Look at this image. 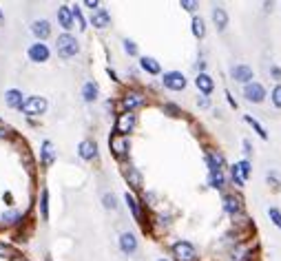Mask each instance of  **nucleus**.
Listing matches in <instances>:
<instances>
[{
	"mask_svg": "<svg viewBox=\"0 0 281 261\" xmlns=\"http://www.w3.org/2000/svg\"><path fill=\"white\" fill-rule=\"evenodd\" d=\"M56 49H58V56L60 58H73V56H78V53H80V44H78V40L73 38L71 33L58 35Z\"/></svg>",
	"mask_w": 281,
	"mask_h": 261,
	"instance_id": "1",
	"label": "nucleus"
},
{
	"mask_svg": "<svg viewBox=\"0 0 281 261\" xmlns=\"http://www.w3.org/2000/svg\"><path fill=\"white\" fill-rule=\"evenodd\" d=\"M109 148H111V153L115 155L117 159H124L126 155H129V148H131V142L126 135H120V133L113 131V135L109 137Z\"/></svg>",
	"mask_w": 281,
	"mask_h": 261,
	"instance_id": "2",
	"label": "nucleus"
},
{
	"mask_svg": "<svg viewBox=\"0 0 281 261\" xmlns=\"http://www.w3.org/2000/svg\"><path fill=\"white\" fill-rule=\"evenodd\" d=\"M170 250H173L175 261H195L197 259V250L191 241H175Z\"/></svg>",
	"mask_w": 281,
	"mask_h": 261,
	"instance_id": "3",
	"label": "nucleus"
},
{
	"mask_svg": "<svg viewBox=\"0 0 281 261\" xmlns=\"http://www.w3.org/2000/svg\"><path fill=\"white\" fill-rule=\"evenodd\" d=\"M144 104H146V95L140 91H126L124 97H122V109L126 113H133L135 109H142Z\"/></svg>",
	"mask_w": 281,
	"mask_h": 261,
	"instance_id": "4",
	"label": "nucleus"
},
{
	"mask_svg": "<svg viewBox=\"0 0 281 261\" xmlns=\"http://www.w3.org/2000/svg\"><path fill=\"white\" fill-rule=\"evenodd\" d=\"M162 84L170 91H184L186 88V75L182 71H169V73L162 75Z\"/></svg>",
	"mask_w": 281,
	"mask_h": 261,
	"instance_id": "5",
	"label": "nucleus"
},
{
	"mask_svg": "<svg viewBox=\"0 0 281 261\" xmlns=\"http://www.w3.org/2000/svg\"><path fill=\"white\" fill-rule=\"evenodd\" d=\"M135 124H138V115L122 111V113L117 115V119H115V133H120V135H126V137H129V133L135 128Z\"/></svg>",
	"mask_w": 281,
	"mask_h": 261,
	"instance_id": "6",
	"label": "nucleus"
},
{
	"mask_svg": "<svg viewBox=\"0 0 281 261\" xmlns=\"http://www.w3.org/2000/svg\"><path fill=\"white\" fill-rule=\"evenodd\" d=\"M20 111H23L25 115H31V117L33 115H42L47 111V100L45 97H40V95H31V97L25 100V106Z\"/></svg>",
	"mask_w": 281,
	"mask_h": 261,
	"instance_id": "7",
	"label": "nucleus"
},
{
	"mask_svg": "<svg viewBox=\"0 0 281 261\" xmlns=\"http://www.w3.org/2000/svg\"><path fill=\"white\" fill-rule=\"evenodd\" d=\"M27 56H29V60L31 62H47L49 60V56H51V51H49V47H47L45 42H36V44H31V47L27 49Z\"/></svg>",
	"mask_w": 281,
	"mask_h": 261,
	"instance_id": "8",
	"label": "nucleus"
},
{
	"mask_svg": "<svg viewBox=\"0 0 281 261\" xmlns=\"http://www.w3.org/2000/svg\"><path fill=\"white\" fill-rule=\"evenodd\" d=\"M244 97L248 102H253V104H259V102H263V97H266V88L259 82H250L244 87Z\"/></svg>",
	"mask_w": 281,
	"mask_h": 261,
	"instance_id": "9",
	"label": "nucleus"
},
{
	"mask_svg": "<svg viewBox=\"0 0 281 261\" xmlns=\"http://www.w3.org/2000/svg\"><path fill=\"white\" fill-rule=\"evenodd\" d=\"M78 155H80L84 162H93L98 157V144L93 140H82L80 146H78Z\"/></svg>",
	"mask_w": 281,
	"mask_h": 261,
	"instance_id": "10",
	"label": "nucleus"
},
{
	"mask_svg": "<svg viewBox=\"0 0 281 261\" xmlns=\"http://www.w3.org/2000/svg\"><path fill=\"white\" fill-rule=\"evenodd\" d=\"M230 75L235 82H241V84H250L253 82V69L248 64H235L230 69Z\"/></svg>",
	"mask_w": 281,
	"mask_h": 261,
	"instance_id": "11",
	"label": "nucleus"
},
{
	"mask_svg": "<svg viewBox=\"0 0 281 261\" xmlns=\"http://www.w3.org/2000/svg\"><path fill=\"white\" fill-rule=\"evenodd\" d=\"M23 221H25V212L23 210H16V208H11V210H7V212H2V215H0V224L9 226V228L23 224Z\"/></svg>",
	"mask_w": 281,
	"mask_h": 261,
	"instance_id": "12",
	"label": "nucleus"
},
{
	"mask_svg": "<svg viewBox=\"0 0 281 261\" xmlns=\"http://www.w3.org/2000/svg\"><path fill=\"white\" fill-rule=\"evenodd\" d=\"M91 25H93L95 29H107V27H111V13H109L107 9H98V11H93V16H91Z\"/></svg>",
	"mask_w": 281,
	"mask_h": 261,
	"instance_id": "13",
	"label": "nucleus"
},
{
	"mask_svg": "<svg viewBox=\"0 0 281 261\" xmlns=\"http://www.w3.org/2000/svg\"><path fill=\"white\" fill-rule=\"evenodd\" d=\"M124 202L129 203V208H131V212H133V217L140 221V224L146 228V224H144V212H142V206H140V202H138V197H135L133 193H126L124 195Z\"/></svg>",
	"mask_w": 281,
	"mask_h": 261,
	"instance_id": "14",
	"label": "nucleus"
},
{
	"mask_svg": "<svg viewBox=\"0 0 281 261\" xmlns=\"http://www.w3.org/2000/svg\"><path fill=\"white\" fill-rule=\"evenodd\" d=\"M58 22L62 29H73V9L67 7V4H60L58 7Z\"/></svg>",
	"mask_w": 281,
	"mask_h": 261,
	"instance_id": "15",
	"label": "nucleus"
},
{
	"mask_svg": "<svg viewBox=\"0 0 281 261\" xmlns=\"http://www.w3.org/2000/svg\"><path fill=\"white\" fill-rule=\"evenodd\" d=\"M120 248L124 255H133L138 250V239H135L133 232H122L120 234Z\"/></svg>",
	"mask_w": 281,
	"mask_h": 261,
	"instance_id": "16",
	"label": "nucleus"
},
{
	"mask_svg": "<svg viewBox=\"0 0 281 261\" xmlns=\"http://www.w3.org/2000/svg\"><path fill=\"white\" fill-rule=\"evenodd\" d=\"M31 33L38 38V42H42L45 38H49L51 35V25H49V20H36L31 25Z\"/></svg>",
	"mask_w": 281,
	"mask_h": 261,
	"instance_id": "17",
	"label": "nucleus"
},
{
	"mask_svg": "<svg viewBox=\"0 0 281 261\" xmlns=\"http://www.w3.org/2000/svg\"><path fill=\"white\" fill-rule=\"evenodd\" d=\"M206 166H208V173H215V171H224L226 162H224V157L219 153L208 150V153H206Z\"/></svg>",
	"mask_w": 281,
	"mask_h": 261,
	"instance_id": "18",
	"label": "nucleus"
},
{
	"mask_svg": "<svg viewBox=\"0 0 281 261\" xmlns=\"http://www.w3.org/2000/svg\"><path fill=\"white\" fill-rule=\"evenodd\" d=\"M40 162H42V166H51L56 162V150L49 140H45L40 146Z\"/></svg>",
	"mask_w": 281,
	"mask_h": 261,
	"instance_id": "19",
	"label": "nucleus"
},
{
	"mask_svg": "<svg viewBox=\"0 0 281 261\" xmlns=\"http://www.w3.org/2000/svg\"><path fill=\"white\" fill-rule=\"evenodd\" d=\"M23 91H18V88H9V91L5 93V102H7V106H11V109H23L25 106V100H23Z\"/></svg>",
	"mask_w": 281,
	"mask_h": 261,
	"instance_id": "20",
	"label": "nucleus"
},
{
	"mask_svg": "<svg viewBox=\"0 0 281 261\" xmlns=\"http://www.w3.org/2000/svg\"><path fill=\"white\" fill-rule=\"evenodd\" d=\"M140 66H142V71H146L148 75H160L162 73L160 62H157L155 58H151V56H142V58H140Z\"/></svg>",
	"mask_w": 281,
	"mask_h": 261,
	"instance_id": "21",
	"label": "nucleus"
},
{
	"mask_svg": "<svg viewBox=\"0 0 281 261\" xmlns=\"http://www.w3.org/2000/svg\"><path fill=\"white\" fill-rule=\"evenodd\" d=\"M224 210L228 212V215L235 217L237 212H241V199L237 197V195H224Z\"/></svg>",
	"mask_w": 281,
	"mask_h": 261,
	"instance_id": "22",
	"label": "nucleus"
},
{
	"mask_svg": "<svg viewBox=\"0 0 281 261\" xmlns=\"http://www.w3.org/2000/svg\"><path fill=\"white\" fill-rule=\"evenodd\" d=\"M124 177H126V181H129L131 188H135V190L142 188V173H140L135 166H129V168H126V171H124Z\"/></svg>",
	"mask_w": 281,
	"mask_h": 261,
	"instance_id": "23",
	"label": "nucleus"
},
{
	"mask_svg": "<svg viewBox=\"0 0 281 261\" xmlns=\"http://www.w3.org/2000/svg\"><path fill=\"white\" fill-rule=\"evenodd\" d=\"M195 84H197V88H199L204 95H210V93H213V88H215V82H213V78H210L208 73H199V75H197Z\"/></svg>",
	"mask_w": 281,
	"mask_h": 261,
	"instance_id": "24",
	"label": "nucleus"
},
{
	"mask_svg": "<svg viewBox=\"0 0 281 261\" xmlns=\"http://www.w3.org/2000/svg\"><path fill=\"white\" fill-rule=\"evenodd\" d=\"M100 95V87L98 82H93V80H89V82H84V87H82V97H84V102H95Z\"/></svg>",
	"mask_w": 281,
	"mask_h": 261,
	"instance_id": "25",
	"label": "nucleus"
},
{
	"mask_svg": "<svg viewBox=\"0 0 281 261\" xmlns=\"http://www.w3.org/2000/svg\"><path fill=\"white\" fill-rule=\"evenodd\" d=\"M213 22H215V27H217L219 31L226 29V27H228V13H226V9L215 7L213 9Z\"/></svg>",
	"mask_w": 281,
	"mask_h": 261,
	"instance_id": "26",
	"label": "nucleus"
},
{
	"mask_svg": "<svg viewBox=\"0 0 281 261\" xmlns=\"http://www.w3.org/2000/svg\"><path fill=\"white\" fill-rule=\"evenodd\" d=\"M208 186H213V188L222 190L224 186H226V177H224V171L208 173Z\"/></svg>",
	"mask_w": 281,
	"mask_h": 261,
	"instance_id": "27",
	"label": "nucleus"
},
{
	"mask_svg": "<svg viewBox=\"0 0 281 261\" xmlns=\"http://www.w3.org/2000/svg\"><path fill=\"white\" fill-rule=\"evenodd\" d=\"M40 215H42V219H49V190L47 188H42V193H40Z\"/></svg>",
	"mask_w": 281,
	"mask_h": 261,
	"instance_id": "28",
	"label": "nucleus"
},
{
	"mask_svg": "<svg viewBox=\"0 0 281 261\" xmlns=\"http://www.w3.org/2000/svg\"><path fill=\"white\" fill-rule=\"evenodd\" d=\"M193 35H195V38H199V40L206 35V25H204V20H201L199 16L193 18Z\"/></svg>",
	"mask_w": 281,
	"mask_h": 261,
	"instance_id": "29",
	"label": "nucleus"
},
{
	"mask_svg": "<svg viewBox=\"0 0 281 261\" xmlns=\"http://www.w3.org/2000/svg\"><path fill=\"white\" fill-rule=\"evenodd\" d=\"M244 119H246V122H248V124H250V126H253V128H254V131H257V133H259V137H261V140H268V133H266V128H263V126H261V124H259V122H257V119H254V117H253V115H244Z\"/></svg>",
	"mask_w": 281,
	"mask_h": 261,
	"instance_id": "30",
	"label": "nucleus"
},
{
	"mask_svg": "<svg viewBox=\"0 0 281 261\" xmlns=\"http://www.w3.org/2000/svg\"><path fill=\"white\" fill-rule=\"evenodd\" d=\"M237 168H239V175L244 177V181L250 177V162L248 159H241V162H237Z\"/></svg>",
	"mask_w": 281,
	"mask_h": 261,
	"instance_id": "31",
	"label": "nucleus"
},
{
	"mask_svg": "<svg viewBox=\"0 0 281 261\" xmlns=\"http://www.w3.org/2000/svg\"><path fill=\"white\" fill-rule=\"evenodd\" d=\"M230 175H232V181H235L237 188H244V177L239 175V168H237V164L230 168Z\"/></svg>",
	"mask_w": 281,
	"mask_h": 261,
	"instance_id": "32",
	"label": "nucleus"
},
{
	"mask_svg": "<svg viewBox=\"0 0 281 261\" xmlns=\"http://www.w3.org/2000/svg\"><path fill=\"white\" fill-rule=\"evenodd\" d=\"M102 202H104V208H111V210H115V208H117V199H115V195H113V193H107V195H104V197H102Z\"/></svg>",
	"mask_w": 281,
	"mask_h": 261,
	"instance_id": "33",
	"label": "nucleus"
},
{
	"mask_svg": "<svg viewBox=\"0 0 281 261\" xmlns=\"http://www.w3.org/2000/svg\"><path fill=\"white\" fill-rule=\"evenodd\" d=\"M270 97H272V104H275L277 109H281V84H277V87L272 88Z\"/></svg>",
	"mask_w": 281,
	"mask_h": 261,
	"instance_id": "34",
	"label": "nucleus"
},
{
	"mask_svg": "<svg viewBox=\"0 0 281 261\" xmlns=\"http://www.w3.org/2000/svg\"><path fill=\"white\" fill-rule=\"evenodd\" d=\"M73 20H78V27H80L82 31L86 29V20H84V16H82V11L78 7H73Z\"/></svg>",
	"mask_w": 281,
	"mask_h": 261,
	"instance_id": "35",
	"label": "nucleus"
},
{
	"mask_svg": "<svg viewBox=\"0 0 281 261\" xmlns=\"http://www.w3.org/2000/svg\"><path fill=\"white\" fill-rule=\"evenodd\" d=\"M268 215H270L272 224H275L277 228H281V210H279V208H270V210H268Z\"/></svg>",
	"mask_w": 281,
	"mask_h": 261,
	"instance_id": "36",
	"label": "nucleus"
},
{
	"mask_svg": "<svg viewBox=\"0 0 281 261\" xmlns=\"http://www.w3.org/2000/svg\"><path fill=\"white\" fill-rule=\"evenodd\" d=\"M124 51L129 53V56H138V44H135L133 40L126 38V40H124Z\"/></svg>",
	"mask_w": 281,
	"mask_h": 261,
	"instance_id": "37",
	"label": "nucleus"
},
{
	"mask_svg": "<svg viewBox=\"0 0 281 261\" xmlns=\"http://www.w3.org/2000/svg\"><path fill=\"white\" fill-rule=\"evenodd\" d=\"M0 257H11V259H14V250H11V248L9 246H7V243H2V241H0Z\"/></svg>",
	"mask_w": 281,
	"mask_h": 261,
	"instance_id": "38",
	"label": "nucleus"
},
{
	"mask_svg": "<svg viewBox=\"0 0 281 261\" xmlns=\"http://www.w3.org/2000/svg\"><path fill=\"white\" fill-rule=\"evenodd\" d=\"M179 4H182L186 11H195V9H197V2H195V0H182Z\"/></svg>",
	"mask_w": 281,
	"mask_h": 261,
	"instance_id": "39",
	"label": "nucleus"
},
{
	"mask_svg": "<svg viewBox=\"0 0 281 261\" xmlns=\"http://www.w3.org/2000/svg\"><path fill=\"white\" fill-rule=\"evenodd\" d=\"M164 113H169V115H173L175 117V115H179V109L175 104H164Z\"/></svg>",
	"mask_w": 281,
	"mask_h": 261,
	"instance_id": "40",
	"label": "nucleus"
},
{
	"mask_svg": "<svg viewBox=\"0 0 281 261\" xmlns=\"http://www.w3.org/2000/svg\"><path fill=\"white\" fill-rule=\"evenodd\" d=\"M86 7H89V9H95V11H98V7H100V2H98V0H86Z\"/></svg>",
	"mask_w": 281,
	"mask_h": 261,
	"instance_id": "41",
	"label": "nucleus"
},
{
	"mask_svg": "<svg viewBox=\"0 0 281 261\" xmlns=\"http://www.w3.org/2000/svg\"><path fill=\"white\" fill-rule=\"evenodd\" d=\"M268 181L272 184V188H279V179H277L275 175H268Z\"/></svg>",
	"mask_w": 281,
	"mask_h": 261,
	"instance_id": "42",
	"label": "nucleus"
},
{
	"mask_svg": "<svg viewBox=\"0 0 281 261\" xmlns=\"http://www.w3.org/2000/svg\"><path fill=\"white\" fill-rule=\"evenodd\" d=\"M244 153H246V155L253 153V146H250V142H248V140H244Z\"/></svg>",
	"mask_w": 281,
	"mask_h": 261,
	"instance_id": "43",
	"label": "nucleus"
},
{
	"mask_svg": "<svg viewBox=\"0 0 281 261\" xmlns=\"http://www.w3.org/2000/svg\"><path fill=\"white\" fill-rule=\"evenodd\" d=\"M270 73L275 75L277 80H281V69H279V66H272V69H270Z\"/></svg>",
	"mask_w": 281,
	"mask_h": 261,
	"instance_id": "44",
	"label": "nucleus"
},
{
	"mask_svg": "<svg viewBox=\"0 0 281 261\" xmlns=\"http://www.w3.org/2000/svg\"><path fill=\"white\" fill-rule=\"evenodd\" d=\"M9 128H7V126H0V137H9Z\"/></svg>",
	"mask_w": 281,
	"mask_h": 261,
	"instance_id": "45",
	"label": "nucleus"
},
{
	"mask_svg": "<svg viewBox=\"0 0 281 261\" xmlns=\"http://www.w3.org/2000/svg\"><path fill=\"white\" fill-rule=\"evenodd\" d=\"M197 104H199V106H201V109H206V106H208V104H210V102H208V100H206V97H199V100H197Z\"/></svg>",
	"mask_w": 281,
	"mask_h": 261,
	"instance_id": "46",
	"label": "nucleus"
},
{
	"mask_svg": "<svg viewBox=\"0 0 281 261\" xmlns=\"http://www.w3.org/2000/svg\"><path fill=\"white\" fill-rule=\"evenodd\" d=\"M226 97H228V102H230V106H232V109H237V102H235V100H232L230 91H226Z\"/></svg>",
	"mask_w": 281,
	"mask_h": 261,
	"instance_id": "47",
	"label": "nucleus"
},
{
	"mask_svg": "<svg viewBox=\"0 0 281 261\" xmlns=\"http://www.w3.org/2000/svg\"><path fill=\"white\" fill-rule=\"evenodd\" d=\"M11 261H27V259H23V257H14Z\"/></svg>",
	"mask_w": 281,
	"mask_h": 261,
	"instance_id": "48",
	"label": "nucleus"
},
{
	"mask_svg": "<svg viewBox=\"0 0 281 261\" xmlns=\"http://www.w3.org/2000/svg\"><path fill=\"white\" fill-rule=\"evenodd\" d=\"M2 22H5V16H2V11H0V25H2Z\"/></svg>",
	"mask_w": 281,
	"mask_h": 261,
	"instance_id": "49",
	"label": "nucleus"
},
{
	"mask_svg": "<svg viewBox=\"0 0 281 261\" xmlns=\"http://www.w3.org/2000/svg\"><path fill=\"white\" fill-rule=\"evenodd\" d=\"M157 261H169V259H157Z\"/></svg>",
	"mask_w": 281,
	"mask_h": 261,
	"instance_id": "50",
	"label": "nucleus"
},
{
	"mask_svg": "<svg viewBox=\"0 0 281 261\" xmlns=\"http://www.w3.org/2000/svg\"><path fill=\"white\" fill-rule=\"evenodd\" d=\"M47 261H54V259H49V257H47Z\"/></svg>",
	"mask_w": 281,
	"mask_h": 261,
	"instance_id": "51",
	"label": "nucleus"
}]
</instances>
